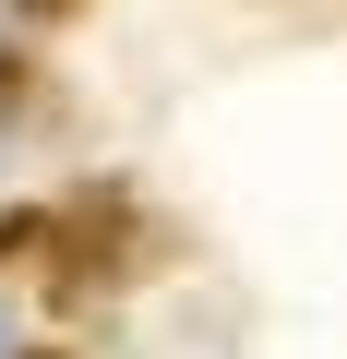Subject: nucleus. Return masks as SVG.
Listing matches in <instances>:
<instances>
[{
  "label": "nucleus",
  "instance_id": "obj_1",
  "mask_svg": "<svg viewBox=\"0 0 347 359\" xmlns=\"http://www.w3.org/2000/svg\"><path fill=\"white\" fill-rule=\"evenodd\" d=\"M13 13H36V25H60V13H72V0H13Z\"/></svg>",
  "mask_w": 347,
  "mask_h": 359
}]
</instances>
